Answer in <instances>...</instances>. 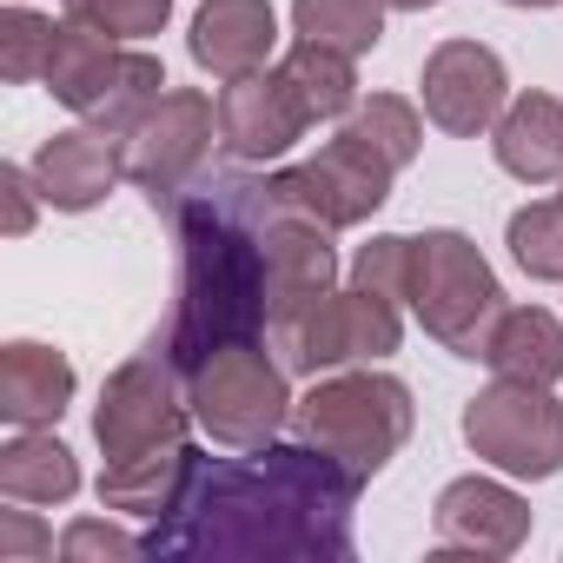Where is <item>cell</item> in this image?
Returning a JSON list of instances; mask_svg holds the SVG:
<instances>
[{
	"mask_svg": "<svg viewBox=\"0 0 563 563\" xmlns=\"http://www.w3.org/2000/svg\"><path fill=\"white\" fill-rule=\"evenodd\" d=\"M47 93H54L67 113H80L87 126L126 140V133L146 120V107L166 93V67H159L146 47H133V41H113V34H100V27H87V21H67V27L54 34Z\"/></svg>",
	"mask_w": 563,
	"mask_h": 563,
	"instance_id": "cell-4",
	"label": "cell"
},
{
	"mask_svg": "<svg viewBox=\"0 0 563 563\" xmlns=\"http://www.w3.org/2000/svg\"><path fill=\"white\" fill-rule=\"evenodd\" d=\"M464 444L477 451V464L543 484L563 471V405L550 398V385L497 378L464 405Z\"/></svg>",
	"mask_w": 563,
	"mask_h": 563,
	"instance_id": "cell-9",
	"label": "cell"
},
{
	"mask_svg": "<svg viewBox=\"0 0 563 563\" xmlns=\"http://www.w3.org/2000/svg\"><path fill=\"white\" fill-rule=\"evenodd\" d=\"M21 8H27V0H21Z\"/></svg>",
	"mask_w": 563,
	"mask_h": 563,
	"instance_id": "cell-34",
	"label": "cell"
},
{
	"mask_svg": "<svg viewBox=\"0 0 563 563\" xmlns=\"http://www.w3.org/2000/svg\"><path fill=\"white\" fill-rule=\"evenodd\" d=\"M60 8H67V21H87V27L133 41V47L166 34V21H173V0H60Z\"/></svg>",
	"mask_w": 563,
	"mask_h": 563,
	"instance_id": "cell-27",
	"label": "cell"
},
{
	"mask_svg": "<svg viewBox=\"0 0 563 563\" xmlns=\"http://www.w3.org/2000/svg\"><path fill=\"white\" fill-rule=\"evenodd\" d=\"M504 8H563V0H504Z\"/></svg>",
	"mask_w": 563,
	"mask_h": 563,
	"instance_id": "cell-33",
	"label": "cell"
},
{
	"mask_svg": "<svg viewBox=\"0 0 563 563\" xmlns=\"http://www.w3.org/2000/svg\"><path fill=\"white\" fill-rule=\"evenodd\" d=\"M286 87L299 93L306 120H345L358 107V74H352V54L339 47H319V41H299L286 60H278Z\"/></svg>",
	"mask_w": 563,
	"mask_h": 563,
	"instance_id": "cell-22",
	"label": "cell"
},
{
	"mask_svg": "<svg viewBox=\"0 0 563 563\" xmlns=\"http://www.w3.org/2000/svg\"><path fill=\"white\" fill-rule=\"evenodd\" d=\"M265 345L278 352V365L299 378H325V372H352V365H385L405 345V319L391 299L352 286V292H325L312 299L299 319L272 325Z\"/></svg>",
	"mask_w": 563,
	"mask_h": 563,
	"instance_id": "cell-7",
	"label": "cell"
},
{
	"mask_svg": "<svg viewBox=\"0 0 563 563\" xmlns=\"http://www.w3.org/2000/svg\"><path fill=\"white\" fill-rule=\"evenodd\" d=\"M186 398H192V424L212 438V444H232V451H252V444H272L278 424L292 418V372L278 365V352L265 339L252 345H225L212 358H199L186 372Z\"/></svg>",
	"mask_w": 563,
	"mask_h": 563,
	"instance_id": "cell-6",
	"label": "cell"
},
{
	"mask_svg": "<svg viewBox=\"0 0 563 563\" xmlns=\"http://www.w3.org/2000/svg\"><path fill=\"white\" fill-rule=\"evenodd\" d=\"M424 120L451 140H477L497 126V113L510 107V74L497 60V47L484 41H438L424 60Z\"/></svg>",
	"mask_w": 563,
	"mask_h": 563,
	"instance_id": "cell-12",
	"label": "cell"
},
{
	"mask_svg": "<svg viewBox=\"0 0 563 563\" xmlns=\"http://www.w3.org/2000/svg\"><path fill=\"white\" fill-rule=\"evenodd\" d=\"M212 140H219V100L199 93V87H166V93L146 107V120L120 140V153H126V179H133L153 206L173 212L179 192L199 179Z\"/></svg>",
	"mask_w": 563,
	"mask_h": 563,
	"instance_id": "cell-10",
	"label": "cell"
},
{
	"mask_svg": "<svg viewBox=\"0 0 563 563\" xmlns=\"http://www.w3.org/2000/svg\"><path fill=\"white\" fill-rule=\"evenodd\" d=\"M385 8H398V14H424V8H438V0H385Z\"/></svg>",
	"mask_w": 563,
	"mask_h": 563,
	"instance_id": "cell-32",
	"label": "cell"
},
{
	"mask_svg": "<svg viewBox=\"0 0 563 563\" xmlns=\"http://www.w3.org/2000/svg\"><path fill=\"white\" fill-rule=\"evenodd\" d=\"M405 306L418 312V325L451 358H484V339L504 312V286H497L490 258L477 252V239H464L457 225H431V232L411 239Z\"/></svg>",
	"mask_w": 563,
	"mask_h": 563,
	"instance_id": "cell-5",
	"label": "cell"
},
{
	"mask_svg": "<svg viewBox=\"0 0 563 563\" xmlns=\"http://www.w3.org/2000/svg\"><path fill=\"white\" fill-rule=\"evenodd\" d=\"M278 186L252 173H212L192 192H179V306L166 352L179 372L225 345H252L272 325V219Z\"/></svg>",
	"mask_w": 563,
	"mask_h": 563,
	"instance_id": "cell-2",
	"label": "cell"
},
{
	"mask_svg": "<svg viewBox=\"0 0 563 563\" xmlns=\"http://www.w3.org/2000/svg\"><path fill=\"white\" fill-rule=\"evenodd\" d=\"M74 405V358L41 339L0 345V418L14 431H54Z\"/></svg>",
	"mask_w": 563,
	"mask_h": 563,
	"instance_id": "cell-17",
	"label": "cell"
},
{
	"mask_svg": "<svg viewBox=\"0 0 563 563\" xmlns=\"http://www.w3.org/2000/svg\"><path fill=\"white\" fill-rule=\"evenodd\" d=\"M345 126L358 133V140H372L398 173L418 159V146H424V120H418V107L405 100V93H372V100H358L352 113H345Z\"/></svg>",
	"mask_w": 563,
	"mask_h": 563,
	"instance_id": "cell-25",
	"label": "cell"
},
{
	"mask_svg": "<svg viewBox=\"0 0 563 563\" xmlns=\"http://www.w3.org/2000/svg\"><path fill=\"white\" fill-rule=\"evenodd\" d=\"M80 490V464L54 431H14L0 444V497L8 504H67Z\"/></svg>",
	"mask_w": 563,
	"mask_h": 563,
	"instance_id": "cell-20",
	"label": "cell"
},
{
	"mask_svg": "<svg viewBox=\"0 0 563 563\" xmlns=\"http://www.w3.org/2000/svg\"><path fill=\"white\" fill-rule=\"evenodd\" d=\"M292 424L306 444L332 451L345 471H358L365 484L411 444V424H418V405H411V385L391 378V372H372V365H352V372H325L299 405H292Z\"/></svg>",
	"mask_w": 563,
	"mask_h": 563,
	"instance_id": "cell-3",
	"label": "cell"
},
{
	"mask_svg": "<svg viewBox=\"0 0 563 563\" xmlns=\"http://www.w3.org/2000/svg\"><path fill=\"white\" fill-rule=\"evenodd\" d=\"M306 126H312V120H306L299 93L286 87V74H278V67L219 87V146H225L232 159H245V166L286 159Z\"/></svg>",
	"mask_w": 563,
	"mask_h": 563,
	"instance_id": "cell-14",
	"label": "cell"
},
{
	"mask_svg": "<svg viewBox=\"0 0 563 563\" xmlns=\"http://www.w3.org/2000/svg\"><path fill=\"white\" fill-rule=\"evenodd\" d=\"M278 47V14L272 0H206L192 14V34H186V54L199 74L212 80H245V74H265Z\"/></svg>",
	"mask_w": 563,
	"mask_h": 563,
	"instance_id": "cell-16",
	"label": "cell"
},
{
	"mask_svg": "<svg viewBox=\"0 0 563 563\" xmlns=\"http://www.w3.org/2000/svg\"><path fill=\"white\" fill-rule=\"evenodd\" d=\"M192 424V398H186V372L166 345L133 352L107 385H100V411H93V438L107 451V464L186 444Z\"/></svg>",
	"mask_w": 563,
	"mask_h": 563,
	"instance_id": "cell-8",
	"label": "cell"
},
{
	"mask_svg": "<svg viewBox=\"0 0 563 563\" xmlns=\"http://www.w3.org/2000/svg\"><path fill=\"white\" fill-rule=\"evenodd\" d=\"M352 286L405 306V286H411V232H378L372 245H358L352 258Z\"/></svg>",
	"mask_w": 563,
	"mask_h": 563,
	"instance_id": "cell-28",
	"label": "cell"
},
{
	"mask_svg": "<svg viewBox=\"0 0 563 563\" xmlns=\"http://www.w3.org/2000/svg\"><path fill=\"white\" fill-rule=\"evenodd\" d=\"M438 556H510L530 537V504L497 477H451L431 504Z\"/></svg>",
	"mask_w": 563,
	"mask_h": 563,
	"instance_id": "cell-13",
	"label": "cell"
},
{
	"mask_svg": "<svg viewBox=\"0 0 563 563\" xmlns=\"http://www.w3.org/2000/svg\"><path fill=\"white\" fill-rule=\"evenodd\" d=\"M54 21L47 14H34V8H14L0 14V80H14V87H27V80H47V60H54Z\"/></svg>",
	"mask_w": 563,
	"mask_h": 563,
	"instance_id": "cell-26",
	"label": "cell"
},
{
	"mask_svg": "<svg viewBox=\"0 0 563 563\" xmlns=\"http://www.w3.org/2000/svg\"><path fill=\"white\" fill-rule=\"evenodd\" d=\"M54 556V530L34 510H0V563H41Z\"/></svg>",
	"mask_w": 563,
	"mask_h": 563,
	"instance_id": "cell-30",
	"label": "cell"
},
{
	"mask_svg": "<svg viewBox=\"0 0 563 563\" xmlns=\"http://www.w3.org/2000/svg\"><path fill=\"white\" fill-rule=\"evenodd\" d=\"M120 179H126V153L100 126H67V133L41 140V153H34V186L54 212H93Z\"/></svg>",
	"mask_w": 563,
	"mask_h": 563,
	"instance_id": "cell-15",
	"label": "cell"
},
{
	"mask_svg": "<svg viewBox=\"0 0 563 563\" xmlns=\"http://www.w3.org/2000/svg\"><path fill=\"white\" fill-rule=\"evenodd\" d=\"M391 179H398V166H391L372 140H358L352 126H339V140H325L306 166L272 173L278 192H286L299 212H312L319 225H332V232L365 225V219L391 199Z\"/></svg>",
	"mask_w": 563,
	"mask_h": 563,
	"instance_id": "cell-11",
	"label": "cell"
},
{
	"mask_svg": "<svg viewBox=\"0 0 563 563\" xmlns=\"http://www.w3.org/2000/svg\"><path fill=\"white\" fill-rule=\"evenodd\" d=\"M0 192H8V239H27L34 206H47L41 186H34V166H0Z\"/></svg>",
	"mask_w": 563,
	"mask_h": 563,
	"instance_id": "cell-31",
	"label": "cell"
},
{
	"mask_svg": "<svg viewBox=\"0 0 563 563\" xmlns=\"http://www.w3.org/2000/svg\"><path fill=\"white\" fill-rule=\"evenodd\" d=\"M292 34L358 60L385 41V0H292Z\"/></svg>",
	"mask_w": 563,
	"mask_h": 563,
	"instance_id": "cell-23",
	"label": "cell"
},
{
	"mask_svg": "<svg viewBox=\"0 0 563 563\" xmlns=\"http://www.w3.org/2000/svg\"><path fill=\"white\" fill-rule=\"evenodd\" d=\"M192 444H166V451H146V457H126V464H100V504L120 510V517H166L186 471H192Z\"/></svg>",
	"mask_w": 563,
	"mask_h": 563,
	"instance_id": "cell-21",
	"label": "cell"
},
{
	"mask_svg": "<svg viewBox=\"0 0 563 563\" xmlns=\"http://www.w3.org/2000/svg\"><path fill=\"white\" fill-rule=\"evenodd\" d=\"M365 477L319 444H252V457H192L179 497L146 530L159 563H352Z\"/></svg>",
	"mask_w": 563,
	"mask_h": 563,
	"instance_id": "cell-1",
	"label": "cell"
},
{
	"mask_svg": "<svg viewBox=\"0 0 563 563\" xmlns=\"http://www.w3.org/2000/svg\"><path fill=\"white\" fill-rule=\"evenodd\" d=\"M504 245H510L523 278H537V286H563V199L517 206L510 225H504Z\"/></svg>",
	"mask_w": 563,
	"mask_h": 563,
	"instance_id": "cell-24",
	"label": "cell"
},
{
	"mask_svg": "<svg viewBox=\"0 0 563 563\" xmlns=\"http://www.w3.org/2000/svg\"><path fill=\"white\" fill-rule=\"evenodd\" d=\"M490 153L523 186L563 179V100L556 93H517L490 126Z\"/></svg>",
	"mask_w": 563,
	"mask_h": 563,
	"instance_id": "cell-18",
	"label": "cell"
},
{
	"mask_svg": "<svg viewBox=\"0 0 563 563\" xmlns=\"http://www.w3.org/2000/svg\"><path fill=\"white\" fill-rule=\"evenodd\" d=\"M60 556L67 563H126V556H146V537H126L107 517H74L60 530Z\"/></svg>",
	"mask_w": 563,
	"mask_h": 563,
	"instance_id": "cell-29",
	"label": "cell"
},
{
	"mask_svg": "<svg viewBox=\"0 0 563 563\" xmlns=\"http://www.w3.org/2000/svg\"><path fill=\"white\" fill-rule=\"evenodd\" d=\"M484 365L497 378L556 385L563 378V319L543 312V306H504L490 339H484Z\"/></svg>",
	"mask_w": 563,
	"mask_h": 563,
	"instance_id": "cell-19",
	"label": "cell"
}]
</instances>
